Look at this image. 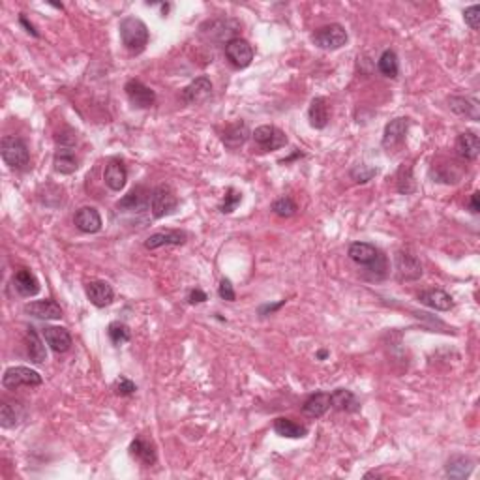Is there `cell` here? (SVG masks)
Instances as JSON below:
<instances>
[{"label":"cell","mask_w":480,"mask_h":480,"mask_svg":"<svg viewBox=\"0 0 480 480\" xmlns=\"http://www.w3.org/2000/svg\"><path fill=\"white\" fill-rule=\"evenodd\" d=\"M25 314L36 317V319H46V321H57L62 317V308L53 298H44V300H34V303L25 304Z\"/></svg>","instance_id":"cell-15"},{"label":"cell","mask_w":480,"mask_h":480,"mask_svg":"<svg viewBox=\"0 0 480 480\" xmlns=\"http://www.w3.org/2000/svg\"><path fill=\"white\" fill-rule=\"evenodd\" d=\"M398 191L400 193H411L414 191V182L413 177H411V169L407 171V177H405V165L401 167L400 173H398Z\"/></svg>","instance_id":"cell-42"},{"label":"cell","mask_w":480,"mask_h":480,"mask_svg":"<svg viewBox=\"0 0 480 480\" xmlns=\"http://www.w3.org/2000/svg\"><path fill=\"white\" fill-rule=\"evenodd\" d=\"M119 32L122 46L132 55L143 53L148 46V40H151L148 27L139 17H132V15L120 21Z\"/></svg>","instance_id":"cell-1"},{"label":"cell","mask_w":480,"mask_h":480,"mask_svg":"<svg viewBox=\"0 0 480 480\" xmlns=\"http://www.w3.org/2000/svg\"><path fill=\"white\" fill-rule=\"evenodd\" d=\"M120 212H145L151 209V191H146L143 186L133 188L128 195L117 203Z\"/></svg>","instance_id":"cell-13"},{"label":"cell","mask_w":480,"mask_h":480,"mask_svg":"<svg viewBox=\"0 0 480 480\" xmlns=\"http://www.w3.org/2000/svg\"><path fill=\"white\" fill-rule=\"evenodd\" d=\"M316 356L319 358V361H325V358L329 356V351H327V349H321V351H317Z\"/></svg>","instance_id":"cell-48"},{"label":"cell","mask_w":480,"mask_h":480,"mask_svg":"<svg viewBox=\"0 0 480 480\" xmlns=\"http://www.w3.org/2000/svg\"><path fill=\"white\" fill-rule=\"evenodd\" d=\"M14 287L21 296H34L40 293V282L34 276L32 270L19 269L14 274Z\"/></svg>","instance_id":"cell-26"},{"label":"cell","mask_w":480,"mask_h":480,"mask_svg":"<svg viewBox=\"0 0 480 480\" xmlns=\"http://www.w3.org/2000/svg\"><path fill=\"white\" fill-rule=\"evenodd\" d=\"M330 407L343 411V413H358L361 401L347 388H336L334 392H330Z\"/></svg>","instance_id":"cell-25"},{"label":"cell","mask_w":480,"mask_h":480,"mask_svg":"<svg viewBox=\"0 0 480 480\" xmlns=\"http://www.w3.org/2000/svg\"><path fill=\"white\" fill-rule=\"evenodd\" d=\"M347 30H345L342 25H338V23L325 25V27L317 28L316 32L311 34V41H314L319 49H325V51L342 49V47L347 44Z\"/></svg>","instance_id":"cell-4"},{"label":"cell","mask_w":480,"mask_h":480,"mask_svg":"<svg viewBox=\"0 0 480 480\" xmlns=\"http://www.w3.org/2000/svg\"><path fill=\"white\" fill-rule=\"evenodd\" d=\"M330 409L329 392H316L303 403V413L309 419H321L323 414Z\"/></svg>","instance_id":"cell-27"},{"label":"cell","mask_w":480,"mask_h":480,"mask_svg":"<svg viewBox=\"0 0 480 480\" xmlns=\"http://www.w3.org/2000/svg\"><path fill=\"white\" fill-rule=\"evenodd\" d=\"M86 298L96 308H106L115 300V291L104 280H93V282L86 283Z\"/></svg>","instance_id":"cell-16"},{"label":"cell","mask_w":480,"mask_h":480,"mask_svg":"<svg viewBox=\"0 0 480 480\" xmlns=\"http://www.w3.org/2000/svg\"><path fill=\"white\" fill-rule=\"evenodd\" d=\"M409 119H405V117H398V119L390 120V122L385 126V132H383V148L388 152L398 148V146L405 141Z\"/></svg>","instance_id":"cell-11"},{"label":"cell","mask_w":480,"mask_h":480,"mask_svg":"<svg viewBox=\"0 0 480 480\" xmlns=\"http://www.w3.org/2000/svg\"><path fill=\"white\" fill-rule=\"evenodd\" d=\"M396 276L400 282H416L422 276V263L411 251L400 250L394 257Z\"/></svg>","instance_id":"cell-8"},{"label":"cell","mask_w":480,"mask_h":480,"mask_svg":"<svg viewBox=\"0 0 480 480\" xmlns=\"http://www.w3.org/2000/svg\"><path fill=\"white\" fill-rule=\"evenodd\" d=\"M238 30V23H235V21L231 19H214V21H207L203 27H201V32L203 34H209L211 38H214V34H220L218 38L220 40H224V38H227V41H231L233 38H231V34L237 32Z\"/></svg>","instance_id":"cell-30"},{"label":"cell","mask_w":480,"mask_h":480,"mask_svg":"<svg viewBox=\"0 0 480 480\" xmlns=\"http://www.w3.org/2000/svg\"><path fill=\"white\" fill-rule=\"evenodd\" d=\"M107 336H109L113 345H117V347H120V345H124V343H128L132 340V332L128 329V325H124V323L120 321H113L111 325L107 327Z\"/></svg>","instance_id":"cell-36"},{"label":"cell","mask_w":480,"mask_h":480,"mask_svg":"<svg viewBox=\"0 0 480 480\" xmlns=\"http://www.w3.org/2000/svg\"><path fill=\"white\" fill-rule=\"evenodd\" d=\"M379 72L385 75V77H390V79H396L398 77V72H400V64H398V57L392 49H387L383 51V55L379 57Z\"/></svg>","instance_id":"cell-35"},{"label":"cell","mask_w":480,"mask_h":480,"mask_svg":"<svg viewBox=\"0 0 480 480\" xmlns=\"http://www.w3.org/2000/svg\"><path fill=\"white\" fill-rule=\"evenodd\" d=\"M448 107L450 111L460 115V117H465L469 120H479L480 119V106L479 99L469 98V96H450L448 98Z\"/></svg>","instance_id":"cell-21"},{"label":"cell","mask_w":480,"mask_h":480,"mask_svg":"<svg viewBox=\"0 0 480 480\" xmlns=\"http://www.w3.org/2000/svg\"><path fill=\"white\" fill-rule=\"evenodd\" d=\"M285 303H287V300H280L278 304H263V306H259V316H272V314H276L282 306H285Z\"/></svg>","instance_id":"cell-44"},{"label":"cell","mask_w":480,"mask_h":480,"mask_svg":"<svg viewBox=\"0 0 480 480\" xmlns=\"http://www.w3.org/2000/svg\"><path fill=\"white\" fill-rule=\"evenodd\" d=\"M473 467L474 461L471 460V458L458 454V456H452V458L447 461L445 473H447V477H450V479H467L469 474L473 473Z\"/></svg>","instance_id":"cell-31"},{"label":"cell","mask_w":480,"mask_h":480,"mask_svg":"<svg viewBox=\"0 0 480 480\" xmlns=\"http://www.w3.org/2000/svg\"><path fill=\"white\" fill-rule=\"evenodd\" d=\"M225 57L233 66L244 70V68L250 66L251 60H253V47L244 38H233L225 44Z\"/></svg>","instance_id":"cell-9"},{"label":"cell","mask_w":480,"mask_h":480,"mask_svg":"<svg viewBox=\"0 0 480 480\" xmlns=\"http://www.w3.org/2000/svg\"><path fill=\"white\" fill-rule=\"evenodd\" d=\"M53 167L55 171L60 175H72L77 171L79 165H77V158H75L72 148H59L53 158Z\"/></svg>","instance_id":"cell-33"},{"label":"cell","mask_w":480,"mask_h":480,"mask_svg":"<svg viewBox=\"0 0 480 480\" xmlns=\"http://www.w3.org/2000/svg\"><path fill=\"white\" fill-rule=\"evenodd\" d=\"M218 295H220L222 300H227V303H235V300H237V293H235V287H233L229 278H224V280L220 282Z\"/></svg>","instance_id":"cell-43"},{"label":"cell","mask_w":480,"mask_h":480,"mask_svg":"<svg viewBox=\"0 0 480 480\" xmlns=\"http://www.w3.org/2000/svg\"><path fill=\"white\" fill-rule=\"evenodd\" d=\"M251 137L256 141V145L261 148V151H280L283 146L287 145V135L276 128V126H259L251 132Z\"/></svg>","instance_id":"cell-7"},{"label":"cell","mask_w":480,"mask_h":480,"mask_svg":"<svg viewBox=\"0 0 480 480\" xmlns=\"http://www.w3.org/2000/svg\"><path fill=\"white\" fill-rule=\"evenodd\" d=\"M209 296H207V293L204 291H201L199 287H195V289L190 291V296H188V300H190L191 304H203L204 300H207Z\"/></svg>","instance_id":"cell-45"},{"label":"cell","mask_w":480,"mask_h":480,"mask_svg":"<svg viewBox=\"0 0 480 480\" xmlns=\"http://www.w3.org/2000/svg\"><path fill=\"white\" fill-rule=\"evenodd\" d=\"M251 132L250 128H248V124L244 122V120H238V122H235V124L227 126V130L224 132V135H222V143H224L227 148H231V151H237V148H240V146L250 139Z\"/></svg>","instance_id":"cell-23"},{"label":"cell","mask_w":480,"mask_h":480,"mask_svg":"<svg viewBox=\"0 0 480 480\" xmlns=\"http://www.w3.org/2000/svg\"><path fill=\"white\" fill-rule=\"evenodd\" d=\"M104 180H106V186L113 191L124 190L126 180H128V171H126V165L119 160H111L109 164L106 165V171H104Z\"/></svg>","instance_id":"cell-24"},{"label":"cell","mask_w":480,"mask_h":480,"mask_svg":"<svg viewBox=\"0 0 480 480\" xmlns=\"http://www.w3.org/2000/svg\"><path fill=\"white\" fill-rule=\"evenodd\" d=\"M419 300H421V304L435 309V311H448V309L454 308V298L443 289L422 291L419 295Z\"/></svg>","instance_id":"cell-22"},{"label":"cell","mask_w":480,"mask_h":480,"mask_svg":"<svg viewBox=\"0 0 480 480\" xmlns=\"http://www.w3.org/2000/svg\"><path fill=\"white\" fill-rule=\"evenodd\" d=\"M73 224L75 227L81 231V233H88V235H94L102 229V216L99 212L94 209V207H81L79 211H75L73 214Z\"/></svg>","instance_id":"cell-17"},{"label":"cell","mask_w":480,"mask_h":480,"mask_svg":"<svg viewBox=\"0 0 480 480\" xmlns=\"http://www.w3.org/2000/svg\"><path fill=\"white\" fill-rule=\"evenodd\" d=\"M270 211L280 218H291V216H295L296 211H298V207H296V203L293 201V198H289V195H283V198H278L274 203L270 204Z\"/></svg>","instance_id":"cell-37"},{"label":"cell","mask_w":480,"mask_h":480,"mask_svg":"<svg viewBox=\"0 0 480 480\" xmlns=\"http://www.w3.org/2000/svg\"><path fill=\"white\" fill-rule=\"evenodd\" d=\"M113 390H115V392H117L119 396H132V394H135L137 387H135V383L130 381L128 377L120 375L119 379L115 381V385H113Z\"/></svg>","instance_id":"cell-40"},{"label":"cell","mask_w":480,"mask_h":480,"mask_svg":"<svg viewBox=\"0 0 480 480\" xmlns=\"http://www.w3.org/2000/svg\"><path fill=\"white\" fill-rule=\"evenodd\" d=\"M19 25H21V27H23V28H25V30H27L28 34H32L34 38H40V32L36 30V27H34L32 23H28V19H27V17H25V15H23V14H21V17H19Z\"/></svg>","instance_id":"cell-46"},{"label":"cell","mask_w":480,"mask_h":480,"mask_svg":"<svg viewBox=\"0 0 480 480\" xmlns=\"http://www.w3.org/2000/svg\"><path fill=\"white\" fill-rule=\"evenodd\" d=\"M272 428L280 437H285V439H303L308 435V428L291 421V419H285V416H278Z\"/></svg>","instance_id":"cell-29"},{"label":"cell","mask_w":480,"mask_h":480,"mask_svg":"<svg viewBox=\"0 0 480 480\" xmlns=\"http://www.w3.org/2000/svg\"><path fill=\"white\" fill-rule=\"evenodd\" d=\"M0 154H2L4 164L14 167V169H23L30 162V152H28L27 143L21 137H15V135H6L2 139Z\"/></svg>","instance_id":"cell-3"},{"label":"cell","mask_w":480,"mask_h":480,"mask_svg":"<svg viewBox=\"0 0 480 480\" xmlns=\"http://www.w3.org/2000/svg\"><path fill=\"white\" fill-rule=\"evenodd\" d=\"M479 191H474L473 195H471V201H469V211L473 212V214H479L480 211V203H479Z\"/></svg>","instance_id":"cell-47"},{"label":"cell","mask_w":480,"mask_h":480,"mask_svg":"<svg viewBox=\"0 0 480 480\" xmlns=\"http://www.w3.org/2000/svg\"><path fill=\"white\" fill-rule=\"evenodd\" d=\"M21 416H23V411H21V407L17 405V403H8V401H4L2 405H0V426L4 428V430H8V428H14L19 424Z\"/></svg>","instance_id":"cell-34"},{"label":"cell","mask_w":480,"mask_h":480,"mask_svg":"<svg viewBox=\"0 0 480 480\" xmlns=\"http://www.w3.org/2000/svg\"><path fill=\"white\" fill-rule=\"evenodd\" d=\"M178 198L171 186L160 184L156 186L151 193V212L156 220L169 216L177 211Z\"/></svg>","instance_id":"cell-5"},{"label":"cell","mask_w":480,"mask_h":480,"mask_svg":"<svg viewBox=\"0 0 480 480\" xmlns=\"http://www.w3.org/2000/svg\"><path fill=\"white\" fill-rule=\"evenodd\" d=\"M347 256L353 263H356L358 267H366L368 270L379 269V272H383V270L387 269V259H385L381 251L375 248L374 244L353 242L349 246Z\"/></svg>","instance_id":"cell-2"},{"label":"cell","mask_w":480,"mask_h":480,"mask_svg":"<svg viewBox=\"0 0 480 480\" xmlns=\"http://www.w3.org/2000/svg\"><path fill=\"white\" fill-rule=\"evenodd\" d=\"M456 154L463 162H474L480 154V139L479 135L471 130L461 132L456 139Z\"/></svg>","instance_id":"cell-19"},{"label":"cell","mask_w":480,"mask_h":480,"mask_svg":"<svg viewBox=\"0 0 480 480\" xmlns=\"http://www.w3.org/2000/svg\"><path fill=\"white\" fill-rule=\"evenodd\" d=\"M124 90L130 104L133 107H137V109H151L156 104V93L141 81L130 79L126 83Z\"/></svg>","instance_id":"cell-10"},{"label":"cell","mask_w":480,"mask_h":480,"mask_svg":"<svg viewBox=\"0 0 480 480\" xmlns=\"http://www.w3.org/2000/svg\"><path fill=\"white\" fill-rule=\"evenodd\" d=\"M240 201H242V193L235 190V188H227V191H225L224 203L220 204V212H224V214H231V212H235L237 211L238 204H240Z\"/></svg>","instance_id":"cell-39"},{"label":"cell","mask_w":480,"mask_h":480,"mask_svg":"<svg viewBox=\"0 0 480 480\" xmlns=\"http://www.w3.org/2000/svg\"><path fill=\"white\" fill-rule=\"evenodd\" d=\"M27 353L30 362H34V364H44L47 361L46 345H44L40 334L36 332L34 327H28L27 330Z\"/></svg>","instance_id":"cell-32"},{"label":"cell","mask_w":480,"mask_h":480,"mask_svg":"<svg viewBox=\"0 0 480 480\" xmlns=\"http://www.w3.org/2000/svg\"><path fill=\"white\" fill-rule=\"evenodd\" d=\"M130 456L145 467L156 465V461H158V452H156L154 443H152L151 439H146V437H141V435L132 441V445H130Z\"/></svg>","instance_id":"cell-14"},{"label":"cell","mask_w":480,"mask_h":480,"mask_svg":"<svg viewBox=\"0 0 480 480\" xmlns=\"http://www.w3.org/2000/svg\"><path fill=\"white\" fill-rule=\"evenodd\" d=\"M308 119L309 126L316 128V130H323L329 124V104L323 96H317V98L311 99L308 109Z\"/></svg>","instance_id":"cell-28"},{"label":"cell","mask_w":480,"mask_h":480,"mask_svg":"<svg viewBox=\"0 0 480 480\" xmlns=\"http://www.w3.org/2000/svg\"><path fill=\"white\" fill-rule=\"evenodd\" d=\"M41 334H44V340H46L47 345L59 355L66 353L68 349L72 347V334L64 327H46L41 330Z\"/></svg>","instance_id":"cell-20"},{"label":"cell","mask_w":480,"mask_h":480,"mask_svg":"<svg viewBox=\"0 0 480 480\" xmlns=\"http://www.w3.org/2000/svg\"><path fill=\"white\" fill-rule=\"evenodd\" d=\"M188 240V235L180 229H167L154 233L145 240L146 250H158L162 246H182Z\"/></svg>","instance_id":"cell-18"},{"label":"cell","mask_w":480,"mask_h":480,"mask_svg":"<svg viewBox=\"0 0 480 480\" xmlns=\"http://www.w3.org/2000/svg\"><path fill=\"white\" fill-rule=\"evenodd\" d=\"M212 96V83L209 77H198L193 79L188 86L182 88V102L186 106H198V104H203Z\"/></svg>","instance_id":"cell-12"},{"label":"cell","mask_w":480,"mask_h":480,"mask_svg":"<svg viewBox=\"0 0 480 480\" xmlns=\"http://www.w3.org/2000/svg\"><path fill=\"white\" fill-rule=\"evenodd\" d=\"M44 379L36 369H30L27 366H14L8 368L2 375V387L6 390H17L21 387H40Z\"/></svg>","instance_id":"cell-6"},{"label":"cell","mask_w":480,"mask_h":480,"mask_svg":"<svg viewBox=\"0 0 480 480\" xmlns=\"http://www.w3.org/2000/svg\"><path fill=\"white\" fill-rule=\"evenodd\" d=\"M463 21H465V25L469 28H473V30H479L480 27V6L479 4H473V6H469L463 12Z\"/></svg>","instance_id":"cell-41"},{"label":"cell","mask_w":480,"mask_h":480,"mask_svg":"<svg viewBox=\"0 0 480 480\" xmlns=\"http://www.w3.org/2000/svg\"><path fill=\"white\" fill-rule=\"evenodd\" d=\"M377 175V167H372L368 164H356L351 171H349V177L355 180L356 184H366L372 178Z\"/></svg>","instance_id":"cell-38"}]
</instances>
